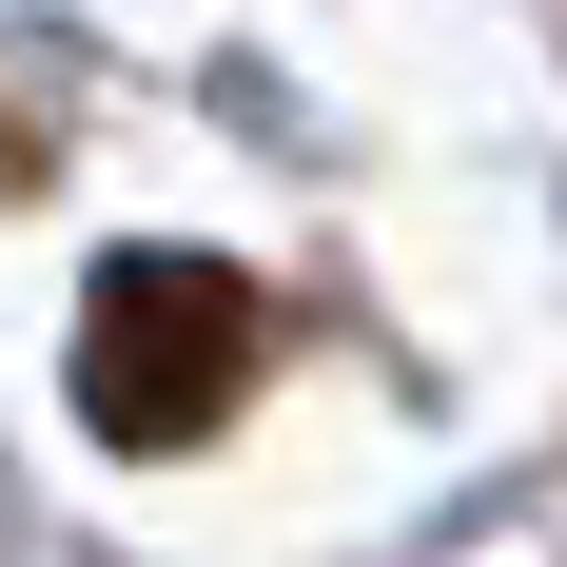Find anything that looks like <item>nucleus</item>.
Segmentation results:
<instances>
[{"mask_svg": "<svg viewBox=\"0 0 567 567\" xmlns=\"http://www.w3.org/2000/svg\"><path fill=\"white\" fill-rule=\"evenodd\" d=\"M255 352H275L255 275L235 255H176V235L99 255V293H79V411H99V451H196L255 392Z\"/></svg>", "mask_w": 567, "mask_h": 567, "instance_id": "obj_1", "label": "nucleus"}]
</instances>
